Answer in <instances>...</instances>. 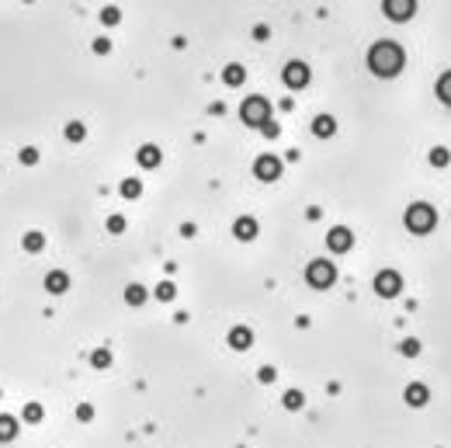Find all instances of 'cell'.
<instances>
[{
    "mask_svg": "<svg viewBox=\"0 0 451 448\" xmlns=\"http://www.w3.org/2000/svg\"><path fill=\"white\" fill-rule=\"evenodd\" d=\"M368 66H371L375 73H382V77H392V73L403 70V49L392 45V42H378V45L368 52Z\"/></svg>",
    "mask_w": 451,
    "mask_h": 448,
    "instance_id": "6da1fadb",
    "label": "cell"
},
{
    "mask_svg": "<svg viewBox=\"0 0 451 448\" xmlns=\"http://www.w3.org/2000/svg\"><path fill=\"white\" fill-rule=\"evenodd\" d=\"M406 226H410L413 233H430V229H434V209L423 205V202L410 205V212H406Z\"/></svg>",
    "mask_w": 451,
    "mask_h": 448,
    "instance_id": "7a4b0ae2",
    "label": "cell"
},
{
    "mask_svg": "<svg viewBox=\"0 0 451 448\" xmlns=\"http://www.w3.org/2000/svg\"><path fill=\"white\" fill-rule=\"evenodd\" d=\"M267 101L264 97H250V101H243V122L246 125H264L267 122Z\"/></svg>",
    "mask_w": 451,
    "mask_h": 448,
    "instance_id": "3957f363",
    "label": "cell"
},
{
    "mask_svg": "<svg viewBox=\"0 0 451 448\" xmlns=\"http://www.w3.org/2000/svg\"><path fill=\"white\" fill-rule=\"evenodd\" d=\"M306 278H309V285H316V288H327V285H333V268L327 264V261H313L309 264V271H306Z\"/></svg>",
    "mask_w": 451,
    "mask_h": 448,
    "instance_id": "277c9868",
    "label": "cell"
},
{
    "mask_svg": "<svg viewBox=\"0 0 451 448\" xmlns=\"http://www.w3.org/2000/svg\"><path fill=\"white\" fill-rule=\"evenodd\" d=\"M385 14L396 18V21L410 18V14H413V0H385Z\"/></svg>",
    "mask_w": 451,
    "mask_h": 448,
    "instance_id": "5b68a950",
    "label": "cell"
},
{
    "mask_svg": "<svg viewBox=\"0 0 451 448\" xmlns=\"http://www.w3.org/2000/svg\"><path fill=\"white\" fill-rule=\"evenodd\" d=\"M399 285H403V281H399V274H396V271H382V274H378V281H375V288H378L382 295H396V292H399Z\"/></svg>",
    "mask_w": 451,
    "mask_h": 448,
    "instance_id": "8992f818",
    "label": "cell"
},
{
    "mask_svg": "<svg viewBox=\"0 0 451 448\" xmlns=\"http://www.w3.org/2000/svg\"><path fill=\"white\" fill-rule=\"evenodd\" d=\"M309 80V70L302 66V63H291V66H285V84H291V87H302Z\"/></svg>",
    "mask_w": 451,
    "mask_h": 448,
    "instance_id": "52a82bcc",
    "label": "cell"
},
{
    "mask_svg": "<svg viewBox=\"0 0 451 448\" xmlns=\"http://www.w3.org/2000/svg\"><path fill=\"white\" fill-rule=\"evenodd\" d=\"M278 171H281V164H278L274 157H260V160H257V174H260L264 181H274Z\"/></svg>",
    "mask_w": 451,
    "mask_h": 448,
    "instance_id": "ba28073f",
    "label": "cell"
},
{
    "mask_svg": "<svg viewBox=\"0 0 451 448\" xmlns=\"http://www.w3.org/2000/svg\"><path fill=\"white\" fill-rule=\"evenodd\" d=\"M430 400V393H427V386H420V382H413L410 389H406V403L410 406H423Z\"/></svg>",
    "mask_w": 451,
    "mask_h": 448,
    "instance_id": "9c48e42d",
    "label": "cell"
},
{
    "mask_svg": "<svg viewBox=\"0 0 451 448\" xmlns=\"http://www.w3.org/2000/svg\"><path fill=\"white\" fill-rule=\"evenodd\" d=\"M330 247H333V250H347V247H351V233H347V229H333V233H330Z\"/></svg>",
    "mask_w": 451,
    "mask_h": 448,
    "instance_id": "30bf717a",
    "label": "cell"
},
{
    "mask_svg": "<svg viewBox=\"0 0 451 448\" xmlns=\"http://www.w3.org/2000/svg\"><path fill=\"white\" fill-rule=\"evenodd\" d=\"M139 164H142V167H157V164H160V153H157L153 146H142V153H139Z\"/></svg>",
    "mask_w": 451,
    "mask_h": 448,
    "instance_id": "8fae6325",
    "label": "cell"
},
{
    "mask_svg": "<svg viewBox=\"0 0 451 448\" xmlns=\"http://www.w3.org/2000/svg\"><path fill=\"white\" fill-rule=\"evenodd\" d=\"M253 233H257V223H253V219H240V223H236V236H240V240H250Z\"/></svg>",
    "mask_w": 451,
    "mask_h": 448,
    "instance_id": "7c38bea8",
    "label": "cell"
},
{
    "mask_svg": "<svg viewBox=\"0 0 451 448\" xmlns=\"http://www.w3.org/2000/svg\"><path fill=\"white\" fill-rule=\"evenodd\" d=\"M229 344H233V348H250V330H243V327L233 330V334H229Z\"/></svg>",
    "mask_w": 451,
    "mask_h": 448,
    "instance_id": "4fadbf2b",
    "label": "cell"
},
{
    "mask_svg": "<svg viewBox=\"0 0 451 448\" xmlns=\"http://www.w3.org/2000/svg\"><path fill=\"white\" fill-rule=\"evenodd\" d=\"M437 94H441V101L451 104V73H444V77L437 80Z\"/></svg>",
    "mask_w": 451,
    "mask_h": 448,
    "instance_id": "5bb4252c",
    "label": "cell"
},
{
    "mask_svg": "<svg viewBox=\"0 0 451 448\" xmlns=\"http://www.w3.org/2000/svg\"><path fill=\"white\" fill-rule=\"evenodd\" d=\"M313 129H316L320 135H330V132H333V118H327V115H323V118H316V125H313Z\"/></svg>",
    "mask_w": 451,
    "mask_h": 448,
    "instance_id": "9a60e30c",
    "label": "cell"
},
{
    "mask_svg": "<svg viewBox=\"0 0 451 448\" xmlns=\"http://www.w3.org/2000/svg\"><path fill=\"white\" fill-rule=\"evenodd\" d=\"M226 80H229V84H240V80H243V70H240V66H229V70H226Z\"/></svg>",
    "mask_w": 451,
    "mask_h": 448,
    "instance_id": "2e32d148",
    "label": "cell"
},
{
    "mask_svg": "<svg viewBox=\"0 0 451 448\" xmlns=\"http://www.w3.org/2000/svg\"><path fill=\"white\" fill-rule=\"evenodd\" d=\"M142 299H146V292H142L139 285H132V288H128V303H142Z\"/></svg>",
    "mask_w": 451,
    "mask_h": 448,
    "instance_id": "e0dca14e",
    "label": "cell"
},
{
    "mask_svg": "<svg viewBox=\"0 0 451 448\" xmlns=\"http://www.w3.org/2000/svg\"><path fill=\"white\" fill-rule=\"evenodd\" d=\"M285 403L288 406H302V396H298V393H285Z\"/></svg>",
    "mask_w": 451,
    "mask_h": 448,
    "instance_id": "ac0fdd59",
    "label": "cell"
},
{
    "mask_svg": "<svg viewBox=\"0 0 451 448\" xmlns=\"http://www.w3.org/2000/svg\"><path fill=\"white\" fill-rule=\"evenodd\" d=\"M430 160H434V164H444V160H448V153H444V149H434V153H430Z\"/></svg>",
    "mask_w": 451,
    "mask_h": 448,
    "instance_id": "d6986e66",
    "label": "cell"
},
{
    "mask_svg": "<svg viewBox=\"0 0 451 448\" xmlns=\"http://www.w3.org/2000/svg\"><path fill=\"white\" fill-rule=\"evenodd\" d=\"M125 195H132V198H135V195H139V184H135V181H128V184H125Z\"/></svg>",
    "mask_w": 451,
    "mask_h": 448,
    "instance_id": "ffe728a7",
    "label": "cell"
},
{
    "mask_svg": "<svg viewBox=\"0 0 451 448\" xmlns=\"http://www.w3.org/2000/svg\"><path fill=\"white\" fill-rule=\"evenodd\" d=\"M174 295V285H160V299H170Z\"/></svg>",
    "mask_w": 451,
    "mask_h": 448,
    "instance_id": "44dd1931",
    "label": "cell"
}]
</instances>
